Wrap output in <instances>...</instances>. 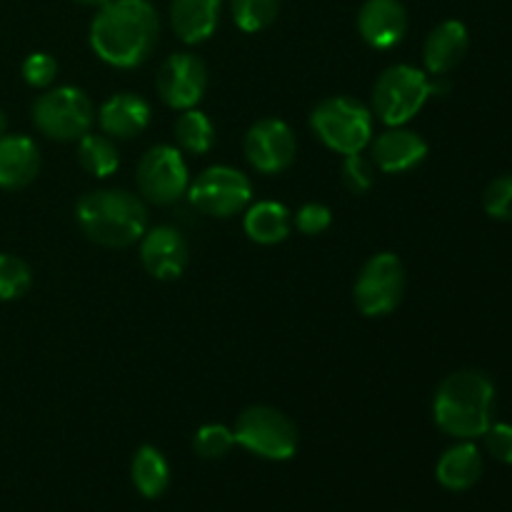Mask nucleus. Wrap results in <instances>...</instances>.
Here are the masks:
<instances>
[{"label": "nucleus", "instance_id": "4468645a", "mask_svg": "<svg viewBox=\"0 0 512 512\" xmlns=\"http://www.w3.org/2000/svg\"><path fill=\"white\" fill-rule=\"evenodd\" d=\"M368 148L375 168L390 175L408 173L428 158V143H425L423 135L403 128V125L375 135Z\"/></svg>", "mask_w": 512, "mask_h": 512}, {"label": "nucleus", "instance_id": "dca6fc26", "mask_svg": "<svg viewBox=\"0 0 512 512\" xmlns=\"http://www.w3.org/2000/svg\"><path fill=\"white\" fill-rule=\"evenodd\" d=\"M150 103L135 93H115L100 105L98 125L108 138H138L150 125Z\"/></svg>", "mask_w": 512, "mask_h": 512}, {"label": "nucleus", "instance_id": "2eb2a0df", "mask_svg": "<svg viewBox=\"0 0 512 512\" xmlns=\"http://www.w3.org/2000/svg\"><path fill=\"white\" fill-rule=\"evenodd\" d=\"M358 33L370 48H395L408 33V10L400 0H365L358 13Z\"/></svg>", "mask_w": 512, "mask_h": 512}, {"label": "nucleus", "instance_id": "6ab92c4d", "mask_svg": "<svg viewBox=\"0 0 512 512\" xmlns=\"http://www.w3.org/2000/svg\"><path fill=\"white\" fill-rule=\"evenodd\" d=\"M483 468V453L478 445L473 440H460L458 445L440 455L438 465H435V478L445 490L463 493V490L478 485V480L483 478Z\"/></svg>", "mask_w": 512, "mask_h": 512}, {"label": "nucleus", "instance_id": "c85d7f7f", "mask_svg": "<svg viewBox=\"0 0 512 512\" xmlns=\"http://www.w3.org/2000/svg\"><path fill=\"white\" fill-rule=\"evenodd\" d=\"M483 208L493 220H512V173L500 175L485 188Z\"/></svg>", "mask_w": 512, "mask_h": 512}, {"label": "nucleus", "instance_id": "6e6552de", "mask_svg": "<svg viewBox=\"0 0 512 512\" xmlns=\"http://www.w3.org/2000/svg\"><path fill=\"white\" fill-rule=\"evenodd\" d=\"M405 285V265L395 253H378L365 260L355 278L353 300L355 308L365 318H385L403 303Z\"/></svg>", "mask_w": 512, "mask_h": 512}, {"label": "nucleus", "instance_id": "473e14b6", "mask_svg": "<svg viewBox=\"0 0 512 512\" xmlns=\"http://www.w3.org/2000/svg\"><path fill=\"white\" fill-rule=\"evenodd\" d=\"M5 130H8V115H5V110L0 108V138L5 135Z\"/></svg>", "mask_w": 512, "mask_h": 512}, {"label": "nucleus", "instance_id": "423d86ee", "mask_svg": "<svg viewBox=\"0 0 512 512\" xmlns=\"http://www.w3.org/2000/svg\"><path fill=\"white\" fill-rule=\"evenodd\" d=\"M95 123L93 100L75 85H58L33 103V125L50 140L75 143L90 133Z\"/></svg>", "mask_w": 512, "mask_h": 512}, {"label": "nucleus", "instance_id": "0eeeda50", "mask_svg": "<svg viewBox=\"0 0 512 512\" xmlns=\"http://www.w3.org/2000/svg\"><path fill=\"white\" fill-rule=\"evenodd\" d=\"M235 445L265 460H290L298 453V428L270 405H250L235 420Z\"/></svg>", "mask_w": 512, "mask_h": 512}, {"label": "nucleus", "instance_id": "7ed1b4c3", "mask_svg": "<svg viewBox=\"0 0 512 512\" xmlns=\"http://www.w3.org/2000/svg\"><path fill=\"white\" fill-rule=\"evenodd\" d=\"M75 220L93 243L103 248H128L140 243L148 230V208L143 198L130 190H93L78 200Z\"/></svg>", "mask_w": 512, "mask_h": 512}, {"label": "nucleus", "instance_id": "bb28decb", "mask_svg": "<svg viewBox=\"0 0 512 512\" xmlns=\"http://www.w3.org/2000/svg\"><path fill=\"white\" fill-rule=\"evenodd\" d=\"M235 435L228 425L223 423H208L198 428L193 438V450L203 460H220L233 450Z\"/></svg>", "mask_w": 512, "mask_h": 512}, {"label": "nucleus", "instance_id": "a878e982", "mask_svg": "<svg viewBox=\"0 0 512 512\" xmlns=\"http://www.w3.org/2000/svg\"><path fill=\"white\" fill-rule=\"evenodd\" d=\"M33 285V273L28 263L18 255L0 253V300H18Z\"/></svg>", "mask_w": 512, "mask_h": 512}, {"label": "nucleus", "instance_id": "20e7f679", "mask_svg": "<svg viewBox=\"0 0 512 512\" xmlns=\"http://www.w3.org/2000/svg\"><path fill=\"white\" fill-rule=\"evenodd\" d=\"M310 128L320 143L335 153H363L373 140V110L350 95H333L315 105Z\"/></svg>", "mask_w": 512, "mask_h": 512}, {"label": "nucleus", "instance_id": "1a4fd4ad", "mask_svg": "<svg viewBox=\"0 0 512 512\" xmlns=\"http://www.w3.org/2000/svg\"><path fill=\"white\" fill-rule=\"evenodd\" d=\"M138 193L153 205H173L188 195L190 173L180 148L168 143L145 150L135 173Z\"/></svg>", "mask_w": 512, "mask_h": 512}, {"label": "nucleus", "instance_id": "72a5a7b5", "mask_svg": "<svg viewBox=\"0 0 512 512\" xmlns=\"http://www.w3.org/2000/svg\"><path fill=\"white\" fill-rule=\"evenodd\" d=\"M75 3H83V5H98V8H100V5H105V3H108V0H75Z\"/></svg>", "mask_w": 512, "mask_h": 512}, {"label": "nucleus", "instance_id": "f8f14e48", "mask_svg": "<svg viewBox=\"0 0 512 512\" xmlns=\"http://www.w3.org/2000/svg\"><path fill=\"white\" fill-rule=\"evenodd\" d=\"M160 100L173 110H190L208 90V68L193 53H173L163 60L155 78Z\"/></svg>", "mask_w": 512, "mask_h": 512}, {"label": "nucleus", "instance_id": "2f4dec72", "mask_svg": "<svg viewBox=\"0 0 512 512\" xmlns=\"http://www.w3.org/2000/svg\"><path fill=\"white\" fill-rule=\"evenodd\" d=\"M483 440L490 458L503 465H512V425L493 420V425L483 433Z\"/></svg>", "mask_w": 512, "mask_h": 512}, {"label": "nucleus", "instance_id": "412c9836", "mask_svg": "<svg viewBox=\"0 0 512 512\" xmlns=\"http://www.w3.org/2000/svg\"><path fill=\"white\" fill-rule=\"evenodd\" d=\"M243 230L253 243L278 245L293 233V213L278 200H260L245 208Z\"/></svg>", "mask_w": 512, "mask_h": 512}, {"label": "nucleus", "instance_id": "9d476101", "mask_svg": "<svg viewBox=\"0 0 512 512\" xmlns=\"http://www.w3.org/2000/svg\"><path fill=\"white\" fill-rule=\"evenodd\" d=\"M188 198L200 213L213 218H230L243 213L253 200V183L248 175L230 165H210L190 183Z\"/></svg>", "mask_w": 512, "mask_h": 512}, {"label": "nucleus", "instance_id": "7c9ffc66", "mask_svg": "<svg viewBox=\"0 0 512 512\" xmlns=\"http://www.w3.org/2000/svg\"><path fill=\"white\" fill-rule=\"evenodd\" d=\"M23 78L33 88H48L58 78V60L48 53H30L23 63Z\"/></svg>", "mask_w": 512, "mask_h": 512}, {"label": "nucleus", "instance_id": "9b49d317", "mask_svg": "<svg viewBox=\"0 0 512 512\" xmlns=\"http://www.w3.org/2000/svg\"><path fill=\"white\" fill-rule=\"evenodd\" d=\"M243 150L248 163L260 175H278L293 165L298 153V140L285 120L263 118L253 123L245 133Z\"/></svg>", "mask_w": 512, "mask_h": 512}, {"label": "nucleus", "instance_id": "39448f33", "mask_svg": "<svg viewBox=\"0 0 512 512\" xmlns=\"http://www.w3.org/2000/svg\"><path fill=\"white\" fill-rule=\"evenodd\" d=\"M430 98V75L413 65H390L373 85L370 110L380 123L398 128L413 120Z\"/></svg>", "mask_w": 512, "mask_h": 512}, {"label": "nucleus", "instance_id": "4be33fe9", "mask_svg": "<svg viewBox=\"0 0 512 512\" xmlns=\"http://www.w3.org/2000/svg\"><path fill=\"white\" fill-rule=\"evenodd\" d=\"M130 475L143 498H160L170 485L168 460L153 445L138 448V453L133 455V465H130Z\"/></svg>", "mask_w": 512, "mask_h": 512}, {"label": "nucleus", "instance_id": "f3484780", "mask_svg": "<svg viewBox=\"0 0 512 512\" xmlns=\"http://www.w3.org/2000/svg\"><path fill=\"white\" fill-rule=\"evenodd\" d=\"M470 48V35L460 20H443L430 30L423 45V63L428 75H448L463 63Z\"/></svg>", "mask_w": 512, "mask_h": 512}, {"label": "nucleus", "instance_id": "f257e3e1", "mask_svg": "<svg viewBox=\"0 0 512 512\" xmlns=\"http://www.w3.org/2000/svg\"><path fill=\"white\" fill-rule=\"evenodd\" d=\"M160 35L150 0H108L90 23V48L113 68H138L153 55Z\"/></svg>", "mask_w": 512, "mask_h": 512}, {"label": "nucleus", "instance_id": "cd10ccee", "mask_svg": "<svg viewBox=\"0 0 512 512\" xmlns=\"http://www.w3.org/2000/svg\"><path fill=\"white\" fill-rule=\"evenodd\" d=\"M375 163L363 153L345 155L343 160V183L350 193L363 195L375 185Z\"/></svg>", "mask_w": 512, "mask_h": 512}, {"label": "nucleus", "instance_id": "b1692460", "mask_svg": "<svg viewBox=\"0 0 512 512\" xmlns=\"http://www.w3.org/2000/svg\"><path fill=\"white\" fill-rule=\"evenodd\" d=\"M175 140L185 153L205 155L215 145V125L210 123L203 110H180L178 120H175Z\"/></svg>", "mask_w": 512, "mask_h": 512}, {"label": "nucleus", "instance_id": "ddd939ff", "mask_svg": "<svg viewBox=\"0 0 512 512\" xmlns=\"http://www.w3.org/2000/svg\"><path fill=\"white\" fill-rule=\"evenodd\" d=\"M140 263L155 280H175L190 263L185 238L173 225H155L140 238Z\"/></svg>", "mask_w": 512, "mask_h": 512}, {"label": "nucleus", "instance_id": "393cba45", "mask_svg": "<svg viewBox=\"0 0 512 512\" xmlns=\"http://www.w3.org/2000/svg\"><path fill=\"white\" fill-rule=\"evenodd\" d=\"M283 0H230L233 20L243 33H260L280 13Z\"/></svg>", "mask_w": 512, "mask_h": 512}, {"label": "nucleus", "instance_id": "a211bd4d", "mask_svg": "<svg viewBox=\"0 0 512 512\" xmlns=\"http://www.w3.org/2000/svg\"><path fill=\"white\" fill-rule=\"evenodd\" d=\"M40 173V153L28 135L0 138V188L20 190L33 183Z\"/></svg>", "mask_w": 512, "mask_h": 512}, {"label": "nucleus", "instance_id": "aec40b11", "mask_svg": "<svg viewBox=\"0 0 512 512\" xmlns=\"http://www.w3.org/2000/svg\"><path fill=\"white\" fill-rule=\"evenodd\" d=\"M223 0H170V25L183 43H205L215 33Z\"/></svg>", "mask_w": 512, "mask_h": 512}, {"label": "nucleus", "instance_id": "f03ea898", "mask_svg": "<svg viewBox=\"0 0 512 512\" xmlns=\"http://www.w3.org/2000/svg\"><path fill=\"white\" fill-rule=\"evenodd\" d=\"M495 385L483 370H458L435 390L433 420L455 440H478L493 425Z\"/></svg>", "mask_w": 512, "mask_h": 512}, {"label": "nucleus", "instance_id": "c756f323", "mask_svg": "<svg viewBox=\"0 0 512 512\" xmlns=\"http://www.w3.org/2000/svg\"><path fill=\"white\" fill-rule=\"evenodd\" d=\"M330 223H333V213L323 203H305L293 215V228H298V233L310 235V238L325 233L330 228Z\"/></svg>", "mask_w": 512, "mask_h": 512}, {"label": "nucleus", "instance_id": "5701e85b", "mask_svg": "<svg viewBox=\"0 0 512 512\" xmlns=\"http://www.w3.org/2000/svg\"><path fill=\"white\" fill-rule=\"evenodd\" d=\"M78 163L85 173L95 175V178H110L120 165L115 140L105 133L90 130L88 135L78 140Z\"/></svg>", "mask_w": 512, "mask_h": 512}]
</instances>
